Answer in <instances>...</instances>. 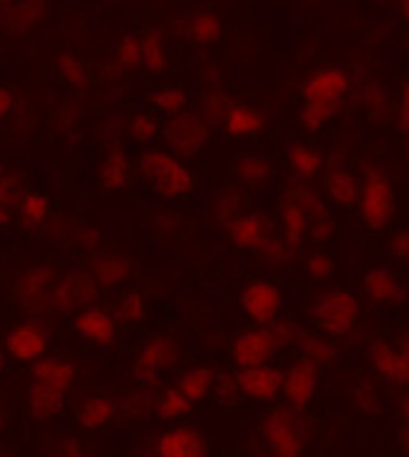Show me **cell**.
Wrapping results in <instances>:
<instances>
[{
	"instance_id": "obj_27",
	"label": "cell",
	"mask_w": 409,
	"mask_h": 457,
	"mask_svg": "<svg viewBox=\"0 0 409 457\" xmlns=\"http://www.w3.org/2000/svg\"><path fill=\"white\" fill-rule=\"evenodd\" d=\"M130 181V157H128L126 145L113 140L106 147V154L99 166V186L106 193H121Z\"/></svg>"
},
{
	"instance_id": "obj_2",
	"label": "cell",
	"mask_w": 409,
	"mask_h": 457,
	"mask_svg": "<svg viewBox=\"0 0 409 457\" xmlns=\"http://www.w3.org/2000/svg\"><path fill=\"white\" fill-rule=\"evenodd\" d=\"M138 174L147 188L166 203L186 200L197 190V179L186 164V159H179L164 147H145L138 157Z\"/></svg>"
},
{
	"instance_id": "obj_37",
	"label": "cell",
	"mask_w": 409,
	"mask_h": 457,
	"mask_svg": "<svg viewBox=\"0 0 409 457\" xmlns=\"http://www.w3.org/2000/svg\"><path fill=\"white\" fill-rule=\"evenodd\" d=\"M142 46V63L140 68H145L152 75H162L169 65V51H166V41L162 37V32H147L140 39Z\"/></svg>"
},
{
	"instance_id": "obj_46",
	"label": "cell",
	"mask_w": 409,
	"mask_h": 457,
	"mask_svg": "<svg viewBox=\"0 0 409 457\" xmlns=\"http://www.w3.org/2000/svg\"><path fill=\"white\" fill-rule=\"evenodd\" d=\"M268 328H270V332H272V337H275V345L280 352H282V349L296 347L301 332H304V328H301V325H296L294 320H289V318H282V316L277 318L275 323H270Z\"/></svg>"
},
{
	"instance_id": "obj_41",
	"label": "cell",
	"mask_w": 409,
	"mask_h": 457,
	"mask_svg": "<svg viewBox=\"0 0 409 457\" xmlns=\"http://www.w3.org/2000/svg\"><path fill=\"white\" fill-rule=\"evenodd\" d=\"M147 318V303L145 296L138 289H130L121 296L119 308H116V320L123 325H140Z\"/></svg>"
},
{
	"instance_id": "obj_47",
	"label": "cell",
	"mask_w": 409,
	"mask_h": 457,
	"mask_svg": "<svg viewBox=\"0 0 409 457\" xmlns=\"http://www.w3.org/2000/svg\"><path fill=\"white\" fill-rule=\"evenodd\" d=\"M380 404H383V400H380V393H378L376 380H369V378L359 380V383L355 386L356 410L366 411V414H376V411H380Z\"/></svg>"
},
{
	"instance_id": "obj_53",
	"label": "cell",
	"mask_w": 409,
	"mask_h": 457,
	"mask_svg": "<svg viewBox=\"0 0 409 457\" xmlns=\"http://www.w3.org/2000/svg\"><path fill=\"white\" fill-rule=\"evenodd\" d=\"M13 109H15V95L8 87L0 85V123H5L10 119Z\"/></svg>"
},
{
	"instance_id": "obj_35",
	"label": "cell",
	"mask_w": 409,
	"mask_h": 457,
	"mask_svg": "<svg viewBox=\"0 0 409 457\" xmlns=\"http://www.w3.org/2000/svg\"><path fill=\"white\" fill-rule=\"evenodd\" d=\"M126 135L142 147H152L162 137V123L154 116V111H133L126 116Z\"/></svg>"
},
{
	"instance_id": "obj_34",
	"label": "cell",
	"mask_w": 409,
	"mask_h": 457,
	"mask_svg": "<svg viewBox=\"0 0 409 457\" xmlns=\"http://www.w3.org/2000/svg\"><path fill=\"white\" fill-rule=\"evenodd\" d=\"M196 410V404L190 403L188 397L179 390L176 386L164 387L162 393L154 397V414H157L162 421H169V424H176V421H183L188 419Z\"/></svg>"
},
{
	"instance_id": "obj_50",
	"label": "cell",
	"mask_w": 409,
	"mask_h": 457,
	"mask_svg": "<svg viewBox=\"0 0 409 457\" xmlns=\"http://www.w3.org/2000/svg\"><path fill=\"white\" fill-rule=\"evenodd\" d=\"M116 61H119V65H123L126 71H135V68H140V63H142L140 37H135V34H126V37L119 41V48H116Z\"/></svg>"
},
{
	"instance_id": "obj_10",
	"label": "cell",
	"mask_w": 409,
	"mask_h": 457,
	"mask_svg": "<svg viewBox=\"0 0 409 457\" xmlns=\"http://www.w3.org/2000/svg\"><path fill=\"white\" fill-rule=\"evenodd\" d=\"M102 292L104 289L96 284L95 277L89 275V270H71L65 275H58L51 306L55 313L75 316L82 308L99 306Z\"/></svg>"
},
{
	"instance_id": "obj_13",
	"label": "cell",
	"mask_w": 409,
	"mask_h": 457,
	"mask_svg": "<svg viewBox=\"0 0 409 457\" xmlns=\"http://www.w3.org/2000/svg\"><path fill=\"white\" fill-rule=\"evenodd\" d=\"M321 369L304 356H296L294 361L282 369V400L294 410L306 411L313 404L315 395L321 390Z\"/></svg>"
},
{
	"instance_id": "obj_23",
	"label": "cell",
	"mask_w": 409,
	"mask_h": 457,
	"mask_svg": "<svg viewBox=\"0 0 409 457\" xmlns=\"http://www.w3.org/2000/svg\"><path fill=\"white\" fill-rule=\"evenodd\" d=\"M46 17V0H15L0 8V29L10 37H22L37 29Z\"/></svg>"
},
{
	"instance_id": "obj_11",
	"label": "cell",
	"mask_w": 409,
	"mask_h": 457,
	"mask_svg": "<svg viewBox=\"0 0 409 457\" xmlns=\"http://www.w3.org/2000/svg\"><path fill=\"white\" fill-rule=\"evenodd\" d=\"M3 349H5L8 359L32 363L48 354L51 332L41 318H22L8 328L5 337H3Z\"/></svg>"
},
{
	"instance_id": "obj_49",
	"label": "cell",
	"mask_w": 409,
	"mask_h": 457,
	"mask_svg": "<svg viewBox=\"0 0 409 457\" xmlns=\"http://www.w3.org/2000/svg\"><path fill=\"white\" fill-rule=\"evenodd\" d=\"M213 395H214V400H217L220 404L237 403L238 397H241V390H238L237 369L224 370V373H217V380H214Z\"/></svg>"
},
{
	"instance_id": "obj_5",
	"label": "cell",
	"mask_w": 409,
	"mask_h": 457,
	"mask_svg": "<svg viewBox=\"0 0 409 457\" xmlns=\"http://www.w3.org/2000/svg\"><path fill=\"white\" fill-rule=\"evenodd\" d=\"M356 210L369 231H383L393 224L395 210H397V190H395L393 179L383 169L369 166L363 171Z\"/></svg>"
},
{
	"instance_id": "obj_30",
	"label": "cell",
	"mask_w": 409,
	"mask_h": 457,
	"mask_svg": "<svg viewBox=\"0 0 409 457\" xmlns=\"http://www.w3.org/2000/svg\"><path fill=\"white\" fill-rule=\"evenodd\" d=\"M296 352L299 356L315 363L318 369H328L339 359V345L338 339L328 337L318 330H304L299 342H296Z\"/></svg>"
},
{
	"instance_id": "obj_61",
	"label": "cell",
	"mask_w": 409,
	"mask_h": 457,
	"mask_svg": "<svg viewBox=\"0 0 409 457\" xmlns=\"http://www.w3.org/2000/svg\"><path fill=\"white\" fill-rule=\"evenodd\" d=\"M10 3H15V0H0V8H5V5H10Z\"/></svg>"
},
{
	"instance_id": "obj_18",
	"label": "cell",
	"mask_w": 409,
	"mask_h": 457,
	"mask_svg": "<svg viewBox=\"0 0 409 457\" xmlns=\"http://www.w3.org/2000/svg\"><path fill=\"white\" fill-rule=\"evenodd\" d=\"M362 179H356L355 169L339 159L328 162L323 169V197L330 207L339 210H355L359 203Z\"/></svg>"
},
{
	"instance_id": "obj_3",
	"label": "cell",
	"mask_w": 409,
	"mask_h": 457,
	"mask_svg": "<svg viewBox=\"0 0 409 457\" xmlns=\"http://www.w3.org/2000/svg\"><path fill=\"white\" fill-rule=\"evenodd\" d=\"M362 299L346 287H328L308 303V320L313 330L332 339L352 337L362 323Z\"/></svg>"
},
{
	"instance_id": "obj_33",
	"label": "cell",
	"mask_w": 409,
	"mask_h": 457,
	"mask_svg": "<svg viewBox=\"0 0 409 457\" xmlns=\"http://www.w3.org/2000/svg\"><path fill=\"white\" fill-rule=\"evenodd\" d=\"M224 32V24L221 17L213 10H197L186 20V37L197 46H210L221 39Z\"/></svg>"
},
{
	"instance_id": "obj_51",
	"label": "cell",
	"mask_w": 409,
	"mask_h": 457,
	"mask_svg": "<svg viewBox=\"0 0 409 457\" xmlns=\"http://www.w3.org/2000/svg\"><path fill=\"white\" fill-rule=\"evenodd\" d=\"M388 248L395 261L409 268V228H397L388 238Z\"/></svg>"
},
{
	"instance_id": "obj_20",
	"label": "cell",
	"mask_w": 409,
	"mask_h": 457,
	"mask_svg": "<svg viewBox=\"0 0 409 457\" xmlns=\"http://www.w3.org/2000/svg\"><path fill=\"white\" fill-rule=\"evenodd\" d=\"M362 289L366 294V299L373 306L380 308H395L407 299V287L400 279V275L388 265H371L363 272Z\"/></svg>"
},
{
	"instance_id": "obj_55",
	"label": "cell",
	"mask_w": 409,
	"mask_h": 457,
	"mask_svg": "<svg viewBox=\"0 0 409 457\" xmlns=\"http://www.w3.org/2000/svg\"><path fill=\"white\" fill-rule=\"evenodd\" d=\"M15 221V210L0 200V228H8Z\"/></svg>"
},
{
	"instance_id": "obj_31",
	"label": "cell",
	"mask_w": 409,
	"mask_h": 457,
	"mask_svg": "<svg viewBox=\"0 0 409 457\" xmlns=\"http://www.w3.org/2000/svg\"><path fill=\"white\" fill-rule=\"evenodd\" d=\"M214 380H217V373H214L213 366L197 363V366H190V369L183 370L181 376L176 378V387L188 397L190 403L200 404L213 395Z\"/></svg>"
},
{
	"instance_id": "obj_24",
	"label": "cell",
	"mask_w": 409,
	"mask_h": 457,
	"mask_svg": "<svg viewBox=\"0 0 409 457\" xmlns=\"http://www.w3.org/2000/svg\"><path fill=\"white\" fill-rule=\"evenodd\" d=\"M87 270L104 292H111L116 287H123L133 277L135 265L123 253H95Z\"/></svg>"
},
{
	"instance_id": "obj_14",
	"label": "cell",
	"mask_w": 409,
	"mask_h": 457,
	"mask_svg": "<svg viewBox=\"0 0 409 457\" xmlns=\"http://www.w3.org/2000/svg\"><path fill=\"white\" fill-rule=\"evenodd\" d=\"M280 352L275 345V337L270 328H260L253 325L248 330L238 332L237 337L229 345V359L234 363V369H253L260 363H270Z\"/></svg>"
},
{
	"instance_id": "obj_59",
	"label": "cell",
	"mask_w": 409,
	"mask_h": 457,
	"mask_svg": "<svg viewBox=\"0 0 409 457\" xmlns=\"http://www.w3.org/2000/svg\"><path fill=\"white\" fill-rule=\"evenodd\" d=\"M400 15L405 17V22L409 24V0H400Z\"/></svg>"
},
{
	"instance_id": "obj_26",
	"label": "cell",
	"mask_w": 409,
	"mask_h": 457,
	"mask_svg": "<svg viewBox=\"0 0 409 457\" xmlns=\"http://www.w3.org/2000/svg\"><path fill=\"white\" fill-rule=\"evenodd\" d=\"M121 414L119 400H113L109 395H89L79 403L75 411V426L89 434L104 431L106 426L113 424V419Z\"/></svg>"
},
{
	"instance_id": "obj_16",
	"label": "cell",
	"mask_w": 409,
	"mask_h": 457,
	"mask_svg": "<svg viewBox=\"0 0 409 457\" xmlns=\"http://www.w3.org/2000/svg\"><path fill=\"white\" fill-rule=\"evenodd\" d=\"M207 436L190 424H176L164 428L154 441V457H207Z\"/></svg>"
},
{
	"instance_id": "obj_48",
	"label": "cell",
	"mask_w": 409,
	"mask_h": 457,
	"mask_svg": "<svg viewBox=\"0 0 409 457\" xmlns=\"http://www.w3.org/2000/svg\"><path fill=\"white\" fill-rule=\"evenodd\" d=\"M231 102H234V99L229 95H224L221 89H213V92H207V95L203 96L200 113L210 120V126H220L221 116H224V111L229 109V104Z\"/></svg>"
},
{
	"instance_id": "obj_43",
	"label": "cell",
	"mask_w": 409,
	"mask_h": 457,
	"mask_svg": "<svg viewBox=\"0 0 409 457\" xmlns=\"http://www.w3.org/2000/svg\"><path fill=\"white\" fill-rule=\"evenodd\" d=\"M121 411L130 419H142L154 411V397L150 393V386H140L133 393H128L119 403Z\"/></svg>"
},
{
	"instance_id": "obj_12",
	"label": "cell",
	"mask_w": 409,
	"mask_h": 457,
	"mask_svg": "<svg viewBox=\"0 0 409 457\" xmlns=\"http://www.w3.org/2000/svg\"><path fill=\"white\" fill-rule=\"evenodd\" d=\"M238 308H241L246 320H251L253 325H260V328H268L270 323H275L277 318L282 316V289L270 279H253L241 289Z\"/></svg>"
},
{
	"instance_id": "obj_52",
	"label": "cell",
	"mask_w": 409,
	"mask_h": 457,
	"mask_svg": "<svg viewBox=\"0 0 409 457\" xmlns=\"http://www.w3.org/2000/svg\"><path fill=\"white\" fill-rule=\"evenodd\" d=\"M397 126L405 135H409V82L402 87L397 99Z\"/></svg>"
},
{
	"instance_id": "obj_44",
	"label": "cell",
	"mask_w": 409,
	"mask_h": 457,
	"mask_svg": "<svg viewBox=\"0 0 409 457\" xmlns=\"http://www.w3.org/2000/svg\"><path fill=\"white\" fill-rule=\"evenodd\" d=\"M238 212H244V195H241L238 190L227 188L214 197L213 214L220 227H224L229 220H234Z\"/></svg>"
},
{
	"instance_id": "obj_42",
	"label": "cell",
	"mask_w": 409,
	"mask_h": 457,
	"mask_svg": "<svg viewBox=\"0 0 409 457\" xmlns=\"http://www.w3.org/2000/svg\"><path fill=\"white\" fill-rule=\"evenodd\" d=\"M294 251H296V248H291V245L287 244L282 237L272 234V237H270L268 241H265V244L260 245L258 251H255V255H258L260 261L265 262V265H272V268H284V265L291 261Z\"/></svg>"
},
{
	"instance_id": "obj_39",
	"label": "cell",
	"mask_w": 409,
	"mask_h": 457,
	"mask_svg": "<svg viewBox=\"0 0 409 457\" xmlns=\"http://www.w3.org/2000/svg\"><path fill=\"white\" fill-rule=\"evenodd\" d=\"M55 72H58L65 85L72 89H85L87 85H89V72H87L85 63L79 61L78 55H58V61H55Z\"/></svg>"
},
{
	"instance_id": "obj_4",
	"label": "cell",
	"mask_w": 409,
	"mask_h": 457,
	"mask_svg": "<svg viewBox=\"0 0 409 457\" xmlns=\"http://www.w3.org/2000/svg\"><path fill=\"white\" fill-rule=\"evenodd\" d=\"M260 441L270 457H304L306 455L311 428L304 411L289 404H280L260 421Z\"/></svg>"
},
{
	"instance_id": "obj_8",
	"label": "cell",
	"mask_w": 409,
	"mask_h": 457,
	"mask_svg": "<svg viewBox=\"0 0 409 457\" xmlns=\"http://www.w3.org/2000/svg\"><path fill=\"white\" fill-rule=\"evenodd\" d=\"M371 373L386 386L409 390V332L395 339H371L366 352Z\"/></svg>"
},
{
	"instance_id": "obj_29",
	"label": "cell",
	"mask_w": 409,
	"mask_h": 457,
	"mask_svg": "<svg viewBox=\"0 0 409 457\" xmlns=\"http://www.w3.org/2000/svg\"><path fill=\"white\" fill-rule=\"evenodd\" d=\"M65 404H68V393L39 383V380H32V386L27 390V410L39 421L58 417L65 410Z\"/></svg>"
},
{
	"instance_id": "obj_57",
	"label": "cell",
	"mask_w": 409,
	"mask_h": 457,
	"mask_svg": "<svg viewBox=\"0 0 409 457\" xmlns=\"http://www.w3.org/2000/svg\"><path fill=\"white\" fill-rule=\"evenodd\" d=\"M63 457H85V453H82V445H79V443L75 441V438H71V441H65Z\"/></svg>"
},
{
	"instance_id": "obj_28",
	"label": "cell",
	"mask_w": 409,
	"mask_h": 457,
	"mask_svg": "<svg viewBox=\"0 0 409 457\" xmlns=\"http://www.w3.org/2000/svg\"><path fill=\"white\" fill-rule=\"evenodd\" d=\"M287 164L294 174V181L313 183L318 176H323L325 162L323 154L308 142H291L287 147Z\"/></svg>"
},
{
	"instance_id": "obj_19",
	"label": "cell",
	"mask_w": 409,
	"mask_h": 457,
	"mask_svg": "<svg viewBox=\"0 0 409 457\" xmlns=\"http://www.w3.org/2000/svg\"><path fill=\"white\" fill-rule=\"evenodd\" d=\"M119 320L116 316L102 306H89L78 311L72 316V332L79 339H85L87 345L95 347H111L119 339Z\"/></svg>"
},
{
	"instance_id": "obj_45",
	"label": "cell",
	"mask_w": 409,
	"mask_h": 457,
	"mask_svg": "<svg viewBox=\"0 0 409 457\" xmlns=\"http://www.w3.org/2000/svg\"><path fill=\"white\" fill-rule=\"evenodd\" d=\"M24 193H27V188H24L22 176L0 162V200L15 210V207L20 205V200H22Z\"/></svg>"
},
{
	"instance_id": "obj_22",
	"label": "cell",
	"mask_w": 409,
	"mask_h": 457,
	"mask_svg": "<svg viewBox=\"0 0 409 457\" xmlns=\"http://www.w3.org/2000/svg\"><path fill=\"white\" fill-rule=\"evenodd\" d=\"M217 128L231 140H253L265 130V113L258 106L234 99L229 104V109L224 111Z\"/></svg>"
},
{
	"instance_id": "obj_17",
	"label": "cell",
	"mask_w": 409,
	"mask_h": 457,
	"mask_svg": "<svg viewBox=\"0 0 409 457\" xmlns=\"http://www.w3.org/2000/svg\"><path fill=\"white\" fill-rule=\"evenodd\" d=\"M224 231H227V238L237 245L238 251L255 253L275 234V224L265 212L244 210V212H238L234 220H229L224 224Z\"/></svg>"
},
{
	"instance_id": "obj_1",
	"label": "cell",
	"mask_w": 409,
	"mask_h": 457,
	"mask_svg": "<svg viewBox=\"0 0 409 457\" xmlns=\"http://www.w3.org/2000/svg\"><path fill=\"white\" fill-rule=\"evenodd\" d=\"M352 89V78L339 65H323L301 85V126L318 133L338 116Z\"/></svg>"
},
{
	"instance_id": "obj_25",
	"label": "cell",
	"mask_w": 409,
	"mask_h": 457,
	"mask_svg": "<svg viewBox=\"0 0 409 457\" xmlns=\"http://www.w3.org/2000/svg\"><path fill=\"white\" fill-rule=\"evenodd\" d=\"M29 376L32 380L46 383L51 387H58L63 393H71L72 386L78 383L79 369L78 363L68 359V356H41L29 366Z\"/></svg>"
},
{
	"instance_id": "obj_40",
	"label": "cell",
	"mask_w": 409,
	"mask_h": 457,
	"mask_svg": "<svg viewBox=\"0 0 409 457\" xmlns=\"http://www.w3.org/2000/svg\"><path fill=\"white\" fill-rule=\"evenodd\" d=\"M304 272L311 282L315 284H323L330 282L335 272H338V265H335V258H332L328 251H311L306 255V261H304Z\"/></svg>"
},
{
	"instance_id": "obj_7",
	"label": "cell",
	"mask_w": 409,
	"mask_h": 457,
	"mask_svg": "<svg viewBox=\"0 0 409 457\" xmlns=\"http://www.w3.org/2000/svg\"><path fill=\"white\" fill-rule=\"evenodd\" d=\"M213 137V126L200 111L186 109L176 116H169L162 123V137L164 150L176 154L179 159H193L207 147Z\"/></svg>"
},
{
	"instance_id": "obj_32",
	"label": "cell",
	"mask_w": 409,
	"mask_h": 457,
	"mask_svg": "<svg viewBox=\"0 0 409 457\" xmlns=\"http://www.w3.org/2000/svg\"><path fill=\"white\" fill-rule=\"evenodd\" d=\"M51 217V200L48 195L39 193V190H27L20 200V205L15 207V220L17 224L32 234L37 228H41Z\"/></svg>"
},
{
	"instance_id": "obj_38",
	"label": "cell",
	"mask_w": 409,
	"mask_h": 457,
	"mask_svg": "<svg viewBox=\"0 0 409 457\" xmlns=\"http://www.w3.org/2000/svg\"><path fill=\"white\" fill-rule=\"evenodd\" d=\"M188 102H190L188 92H186L183 87H176V85L159 87L150 95L152 111L162 113L164 119H169V116H176V113H181V111L188 109Z\"/></svg>"
},
{
	"instance_id": "obj_62",
	"label": "cell",
	"mask_w": 409,
	"mask_h": 457,
	"mask_svg": "<svg viewBox=\"0 0 409 457\" xmlns=\"http://www.w3.org/2000/svg\"><path fill=\"white\" fill-rule=\"evenodd\" d=\"M3 428H5V419L0 417V434H3Z\"/></svg>"
},
{
	"instance_id": "obj_60",
	"label": "cell",
	"mask_w": 409,
	"mask_h": 457,
	"mask_svg": "<svg viewBox=\"0 0 409 457\" xmlns=\"http://www.w3.org/2000/svg\"><path fill=\"white\" fill-rule=\"evenodd\" d=\"M5 366H8V354H5V349H3V345H0V376H3Z\"/></svg>"
},
{
	"instance_id": "obj_6",
	"label": "cell",
	"mask_w": 409,
	"mask_h": 457,
	"mask_svg": "<svg viewBox=\"0 0 409 457\" xmlns=\"http://www.w3.org/2000/svg\"><path fill=\"white\" fill-rule=\"evenodd\" d=\"M58 270L54 265H32L22 270L13 282L10 296L27 318H44L54 311V289L58 282Z\"/></svg>"
},
{
	"instance_id": "obj_54",
	"label": "cell",
	"mask_w": 409,
	"mask_h": 457,
	"mask_svg": "<svg viewBox=\"0 0 409 457\" xmlns=\"http://www.w3.org/2000/svg\"><path fill=\"white\" fill-rule=\"evenodd\" d=\"M363 102L369 104V113L371 116H378V104H386L388 99H386V95H383V89L380 87H376V85H371L369 87V92H366V99H363Z\"/></svg>"
},
{
	"instance_id": "obj_36",
	"label": "cell",
	"mask_w": 409,
	"mask_h": 457,
	"mask_svg": "<svg viewBox=\"0 0 409 457\" xmlns=\"http://www.w3.org/2000/svg\"><path fill=\"white\" fill-rule=\"evenodd\" d=\"M275 169L263 154H244L237 162V181L246 188H263L272 181Z\"/></svg>"
},
{
	"instance_id": "obj_9",
	"label": "cell",
	"mask_w": 409,
	"mask_h": 457,
	"mask_svg": "<svg viewBox=\"0 0 409 457\" xmlns=\"http://www.w3.org/2000/svg\"><path fill=\"white\" fill-rule=\"evenodd\" d=\"M179 359H181L179 342L166 335H154V337L145 339L142 347L138 349V354L130 363V376L138 386H152L164 373H169L179 363Z\"/></svg>"
},
{
	"instance_id": "obj_15",
	"label": "cell",
	"mask_w": 409,
	"mask_h": 457,
	"mask_svg": "<svg viewBox=\"0 0 409 457\" xmlns=\"http://www.w3.org/2000/svg\"><path fill=\"white\" fill-rule=\"evenodd\" d=\"M238 390L244 400L258 404H272L282 397V369L275 363H260L253 369L237 370Z\"/></svg>"
},
{
	"instance_id": "obj_56",
	"label": "cell",
	"mask_w": 409,
	"mask_h": 457,
	"mask_svg": "<svg viewBox=\"0 0 409 457\" xmlns=\"http://www.w3.org/2000/svg\"><path fill=\"white\" fill-rule=\"evenodd\" d=\"M397 414L405 424H409V390H402L400 403H397Z\"/></svg>"
},
{
	"instance_id": "obj_63",
	"label": "cell",
	"mask_w": 409,
	"mask_h": 457,
	"mask_svg": "<svg viewBox=\"0 0 409 457\" xmlns=\"http://www.w3.org/2000/svg\"><path fill=\"white\" fill-rule=\"evenodd\" d=\"M407 154H409V147H407Z\"/></svg>"
},
{
	"instance_id": "obj_58",
	"label": "cell",
	"mask_w": 409,
	"mask_h": 457,
	"mask_svg": "<svg viewBox=\"0 0 409 457\" xmlns=\"http://www.w3.org/2000/svg\"><path fill=\"white\" fill-rule=\"evenodd\" d=\"M400 450L405 453V457H409V424L400 428Z\"/></svg>"
},
{
	"instance_id": "obj_21",
	"label": "cell",
	"mask_w": 409,
	"mask_h": 457,
	"mask_svg": "<svg viewBox=\"0 0 409 457\" xmlns=\"http://www.w3.org/2000/svg\"><path fill=\"white\" fill-rule=\"evenodd\" d=\"M277 220H280V228H282V238L291 248H299L308 238V212L301 197L296 195V190L291 188V183L280 197V205H277Z\"/></svg>"
}]
</instances>
